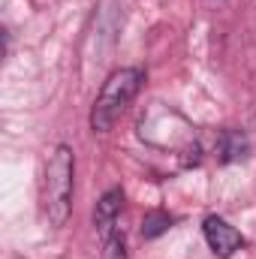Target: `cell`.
Wrapping results in <instances>:
<instances>
[{
    "mask_svg": "<svg viewBox=\"0 0 256 259\" xmlns=\"http://www.w3.org/2000/svg\"><path fill=\"white\" fill-rule=\"evenodd\" d=\"M142 84H145V69H139V66H121V69H115L103 81V88H100V94H97V100L91 106V130L94 133H109L121 121V115L127 112V106L136 100V94L142 91Z\"/></svg>",
    "mask_w": 256,
    "mask_h": 259,
    "instance_id": "1",
    "label": "cell"
},
{
    "mask_svg": "<svg viewBox=\"0 0 256 259\" xmlns=\"http://www.w3.org/2000/svg\"><path fill=\"white\" fill-rule=\"evenodd\" d=\"M72 187H75V154L69 145H58L49 157L42 178V214L52 226H64L72 211Z\"/></svg>",
    "mask_w": 256,
    "mask_h": 259,
    "instance_id": "2",
    "label": "cell"
},
{
    "mask_svg": "<svg viewBox=\"0 0 256 259\" xmlns=\"http://www.w3.org/2000/svg\"><path fill=\"white\" fill-rule=\"evenodd\" d=\"M202 229H205V241H208V247H211L220 259L235 256V253L244 247L241 232H238L232 223H226L223 217H217V214H208L205 223H202Z\"/></svg>",
    "mask_w": 256,
    "mask_h": 259,
    "instance_id": "3",
    "label": "cell"
},
{
    "mask_svg": "<svg viewBox=\"0 0 256 259\" xmlns=\"http://www.w3.org/2000/svg\"><path fill=\"white\" fill-rule=\"evenodd\" d=\"M121 211H124V190L121 187H112V190H106L100 196V202L94 208V226H97L100 238H109L118 229L115 223H118Z\"/></svg>",
    "mask_w": 256,
    "mask_h": 259,
    "instance_id": "4",
    "label": "cell"
},
{
    "mask_svg": "<svg viewBox=\"0 0 256 259\" xmlns=\"http://www.w3.org/2000/svg\"><path fill=\"white\" fill-rule=\"evenodd\" d=\"M247 151H250V145H247V136H244V133H238V130H223V133L217 136V154H220L223 163H238V160L247 157Z\"/></svg>",
    "mask_w": 256,
    "mask_h": 259,
    "instance_id": "5",
    "label": "cell"
},
{
    "mask_svg": "<svg viewBox=\"0 0 256 259\" xmlns=\"http://www.w3.org/2000/svg\"><path fill=\"white\" fill-rule=\"evenodd\" d=\"M175 220L166 214V211H148L145 214V220H142V238H157V235H163L169 226H172Z\"/></svg>",
    "mask_w": 256,
    "mask_h": 259,
    "instance_id": "6",
    "label": "cell"
},
{
    "mask_svg": "<svg viewBox=\"0 0 256 259\" xmlns=\"http://www.w3.org/2000/svg\"><path fill=\"white\" fill-rule=\"evenodd\" d=\"M100 259H127V238L121 229H115L109 238H103V253Z\"/></svg>",
    "mask_w": 256,
    "mask_h": 259,
    "instance_id": "7",
    "label": "cell"
}]
</instances>
